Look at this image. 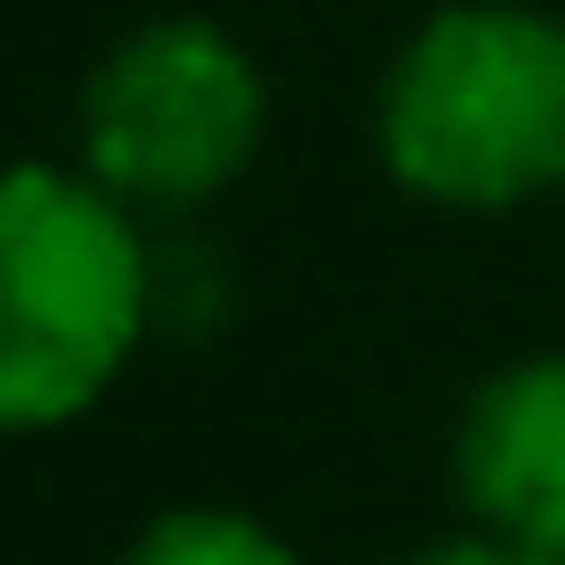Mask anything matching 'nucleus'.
<instances>
[{
    "label": "nucleus",
    "mask_w": 565,
    "mask_h": 565,
    "mask_svg": "<svg viewBox=\"0 0 565 565\" xmlns=\"http://www.w3.org/2000/svg\"><path fill=\"white\" fill-rule=\"evenodd\" d=\"M151 255L132 207L85 170H0V434L76 424L132 367Z\"/></svg>",
    "instance_id": "nucleus-2"
},
{
    "label": "nucleus",
    "mask_w": 565,
    "mask_h": 565,
    "mask_svg": "<svg viewBox=\"0 0 565 565\" xmlns=\"http://www.w3.org/2000/svg\"><path fill=\"white\" fill-rule=\"evenodd\" d=\"M122 565H302V556L245 509H170L122 546Z\"/></svg>",
    "instance_id": "nucleus-5"
},
{
    "label": "nucleus",
    "mask_w": 565,
    "mask_h": 565,
    "mask_svg": "<svg viewBox=\"0 0 565 565\" xmlns=\"http://www.w3.org/2000/svg\"><path fill=\"white\" fill-rule=\"evenodd\" d=\"M76 141L122 207H207L264 141V66L217 20H141L85 76Z\"/></svg>",
    "instance_id": "nucleus-3"
},
{
    "label": "nucleus",
    "mask_w": 565,
    "mask_h": 565,
    "mask_svg": "<svg viewBox=\"0 0 565 565\" xmlns=\"http://www.w3.org/2000/svg\"><path fill=\"white\" fill-rule=\"evenodd\" d=\"M452 490L481 537L565 556V359H519L471 386L452 434Z\"/></svg>",
    "instance_id": "nucleus-4"
},
{
    "label": "nucleus",
    "mask_w": 565,
    "mask_h": 565,
    "mask_svg": "<svg viewBox=\"0 0 565 565\" xmlns=\"http://www.w3.org/2000/svg\"><path fill=\"white\" fill-rule=\"evenodd\" d=\"M405 565H565V556H537V546H509V537L462 527V537H444V546H415Z\"/></svg>",
    "instance_id": "nucleus-6"
},
{
    "label": "nucleus",
    "mask_w": 565,
    "mask_h": 565,
    "mask_svg": "<svg viewBox=\"0 0 565 565\" xmlns=\"http://www.w3.org/2000/svg\"><path fill=\"white\" fill-rule=\"evenodd\" d=\"M396 189L434 207H527L565 189V20L527 0H452L405 39L377 95Z\"/></svg>",
    "instance_id": "nucleus-1"
}]
</instances>
